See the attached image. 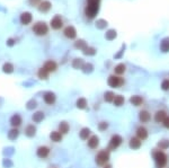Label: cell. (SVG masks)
Masks as SVG:
<instances>
[{
    "instance_id": "cell-20",
    "label": "cell",
    "mask_w": 169,
    "mask_h": 168,
    "mask_svg": "<svg viewBox=\"0 0 169 168\" xmlns=\"http://www.w3.org/2000/svg\"><path fill=\"white\" fill-rule=\"evenodd\" d=\"M50 139L54 142H60L62 140V133H60L59 131H53V132H51Z\"/></svg>"
},
{
    "instance_id": "cell-31",
    "label": "cell",
    "mask_w": 169,
    "mask_h": 168,
    "mask_svg": "<svg viewBox=\"0 0 169 168\" xmlns=\"http://www.w3.org/2000/svg\"><path fill=\"white\" fill-rule=\"evenodd\" d=\"M2 69H4V72L6 73H11L14 71V67H12V64H10V63H5Z\"/></svg>"
},
{
    "instance_id": "cell-27",
    "label": "cell",
    "mask_w": 169,
    "mask_h": 168,
    "mask_svg": "<svg viewBox=\"0 0 169 168\" xmlns=\"http://www.w3.org/2000/svg\"><path fill=\"white\" fill-rule=\"evenodd\" d=\"M160 47H161V50H162L163 52H168L169 51V37L163 39L162 42H161Z\"/></svg>"
},
{
    "instance_id": "cell-32",
    "label": "cell",
    "mask_w": 169,
    "mask_h": 168,
    "mask_svg": "<svg viewBox=\"0 0 169 168\" xmlns=\"http://www.w3.org/2000/svg\"><path fill=\"white\" fill-rule=\"evenodd\" d=\"M8 137H9V139H11V140H15L17 137H18V130L17 129H12L8 133Z\"/></svg>"
},
{
    "instance_id": "cell-35",
    "label": "cell",
    "mask_w": 169,
    "mask_h": 168,
    "mask_svg": "<svg viewBox=\"0 0 169 168\" xmlns=\"http://www.w3.org/2000/svg\"><path fill=\"white\" fill-rule=\"evenodd\" d=\"M116 36V32L115 31H108L106 33V39H113L114 37Z\"/></svg>"
},
{
    "instance_id": "cell-2",
    "label": "cell",
    "mask_w": 169,
    "mask_h": 168,
    "mask_svg": "<svg viewBox=\"0 0 169 168\" xmlns=\"http://www.w3.org/2000/svg\"><path fill=\"white\" fill-rule=\"evenodd\" d=\"M153 158H154V161H156V165H157L158 168H163L167 165L168 158H167V155L163 151H160V150L154 151L153 152Z\"/></svg>"
},
{
    "instance_id": "cell-33",
    "label": "cell",
    "mask_w": 169,
    "mask_h": 168,
    "mask_svg": "<svg viewBox=\"0 0 169 168\" xmlns=\"http://www.w3.org/2000/svg\"><path fill=\"white\" fill-rule=\"evenodd\" d=\"M158 146L160 147V150H165L169 147V141L168 140H162L158 143Z\"/></svg>"
},
{
    "instance_id": "cell-4",
    "label": "cell",
    "mask_w": 169,
    "mask_h": 168,
    "mask_svg": "<svg viewBox=\"0 0 169 168\" xmlns=\"http://www.w3.org/2000/svg\"><path fill=\"white\" fill-rule=\"evenodd\" d=\"M33 32L36 34V35H39V36L45 35V34L47 33V26H46L45 23H42V22L36 23L33 27Z\"/></svg>"
},
{
    "instance_id": "cell-15",
    "label": "cell",
    "mask_w": 169,
    "mask_h": 168,
    "mask_svg": "<svg viewBox=\"0 0 169 168\" xmlns=\"http://www.w3.org/2000/svg\"><path fill=\"white\" fill-rule=\"evenodd\" d=\"M64 35L67 36L68 39H74L77 36V31L73 26H68L64 29Z\"/></svg>"
},
{
    "instance_id": "cell-30",
    "label": "cell",
    "mask_w": 169,
    "mask_h": 168,
    "mask_svg": "<svg viewBox=\"0 0 169 168\" xmlns=\"http://www.w3.org/2000/svg\"><path fill=\"white\" fill-rule=\"evenodd\" d=\"M39 77L41 79H47V77H49V71H46L44 68H41L39 70Z\"/></svg>"
},
{
    "instance_id": "cell-5",
    "label": "cell",
    "mask_w": 169,
    "mask_h": 168,
    "mask_svg": "<svg viewBox=\"0 0 169 168\" xmlns=\"http://www.w3.org/2000/svg\"><path fill=\"white\" fill-rule=\"evenodd\" d=\"M122 145V138L119 135L115 134L113 135L109 140V145H108V150H115L118 147Z\"/></svg>"
},
{
    "instance_id": "cell-22",
    "label": "cell",
    "mask_w": 169,
    "mask_h": 168,
    "mask_svg": "<svg viewBox=\"0 0 169 168\" xmlns=\"http://www.w3.org/2000/svg\"><path fill=\"white\" fill-rule=\"evenodd\" d=\"M89 135H90V130L88 129V128H84V129L79 132V137H80V139H82V140H88V137H89Z\"/></svg>"
},
{
    "instance_id": "cell-38",
    "label": "cell",
    "mask_w": 169,
    "mask_h": 168,
    "mask_svg": "<svg viewBox=\"0 0 169 168\" xmlns=\"http://www.w3.org/2000/svg\"><path fill=\"white\" fill-rule=\"evenodd\" d=\"M162 124H163V126H165V128L169 129V118H168V116H167V118H166V120L162 122Z\"/></svg>"
},
{
    "instance_id": "cell-19",
    "label": "cell",
    "mask_w": 169,
    "mask_h": 168,
    "mask_svg": "<svg viewBox=\"0 0 169 168\" xmlns=\"http://www.w3.org/2000/svg\"><path fill=\"white\" fill-rule=\"evenodd\" d=\"M35 133H36V128L34 126L33 124H29V125L26 126V129H25V134L27 135V137L32 138V137L35 135Z\"/></svg>"
},
{
    "instance_id": "cell-10",
    "label": "cell",
    "mask_w": 169,
    "mask_h": 168,
    "mask_svg": "<svg viewBox=\"0 0 169 168\" xmlns=\"http://www.w3.org/2000/svg\"><path fill=\"white\" fill-rule=\"evenodd\" d=\"M166 118H167V113H166V111H163V110H160V111H158L154 114V121L157 123H162L163 121L166 120Z\"/></svg>"
},
{
    "instance_id": "cell-1",
    "label": "cell",
    "mask_w": 169,
    "mask_h": 168,
    "mask_svg": "<svg viewBox=\"0 0 169 168\" xmlns=\"http://www.w3.org/2000/svg\"><path fill=\"white\" fill-rule=\"evenodd\" d=\"M99 9V0H87L86 15L89 18H94Z\"/></svg>"
},
{
    "instance_id": "cell-12",
    "label": "cell",
    "mask_w": 169,
    "mask_h": 168,
    "mask_svg": "<svg viewBox=\"0 0 169 168\" xmlns=\"http://www.w3.org/2000/svg\"><path fill=\"white\" fill-rule=\"evenodd\" d=\"M44 102L47 105H53L55 103V95L52 91H47L44 94Z\"/></svg>"
},
{
    "instance_id": "cell-8",
    "label": "cell",
    "mask_w": 169,
    "mask_h": 168,
    "mask_svg": "<svg viewBox=\"0 0 169 168\" xmlns=\"http://www.w3.org/2000/svg\"><path fill=\"white\" fill-rule=\"evenodd\" d=\"M63 25V22H62V18L59 15H56L54 18H52L51 20V27L53 29H60Z\"/></svg>"
},
{
    "instance_id": "cell-18",
    "label": "cell",
    "mask_w": 169,
    "mask_h": 168,
    "mask_svg": "<svg viewBox=\"0 0 169 168\" xmlns=\"http://www.w3.org/2000/svg\"><path fill=\"white\" fill-rule=\"evenodd\" d=\"M20 22L24 25H28L29 23L32 22V15H31V12H23L22 16H20Z\"/></svg>"
},
{
    "instance_id": "cell-13",
    "label": "cell",
    "mask_w": 169,
    "mask_h": 168,
    "mask_svg": "<svg viewBox=\"0 0 169 168\" xmlns=\"http://www.w3.org/2000/svg\"><path fill=\"white\" fill-rule=\"evenodd\" d=\"M99 145V138L97 135H91L88 139V147L90 149H96Z\"/></svg>"
},
{
    "instance_id": "cell-9",
    "label": "cell",
    "mask_w": 169,
    "mask_h": 168,
    "mask_svg": "<svg viewBox=\"0 0 169 168\" xmlns=\"http://www.w3.org/2000/svg\"><path fill=\"white\" fill-rule=\"evenodd\" d=\"M142 145V141L138 138V137H133V138H131L129 141V146L131 149H133V150H136V149H139Z\"/></svg>"
},
{
    "instance_id": "cell-28",
    "label": "cell",
    "mask_w": 169,
    "mask_h": 168,
    "mask_svg": "<svg viewBox=\"0 0 169 168\" xmlns=\"http://www.w3.org/2000/svg\"><path fill=\"white\" fill-rule=\"evenodd\" d=\"M125 66H124L123 63H119V64H117L116 67H115V73L116 75H122V73L125 72Z\"/></svg>"
},
{
    "instance_id": "cell-14",
    "label": "cell",
    "mask_w": 169,
    "mask_h": 168,
    "mask_svg": "<svg viewBox=\"0 0 169 168\" xmlns=\"http://www.w3.org/2000/svg\"><path fill=\"white\" fill-rule=\"evenodd\" d=\"M136 137H138L141 141L146 140V138H148V130H146V128H143V126L138 128V129H136Z\"/></svg>"
},
{
    "instance_id": "cell-23",
    "label": "cell",
    "mask_w": 169,
    "mask_h": 168,
    "mask_svg": "<svg viewBox=\"0 0 169 168\" xmlns=\"http://www.w3.org/2000/svg\"><path fill=\"white\" fill-rule=\"evenodd\" d=\"M68 131H69V124L67 122H61L59 125V132L62 134H66L68 133Z\"/></svg>"
},
{
    "instance_id": "cell-36",
    "label": "cell",
    "mask_w": 169,
    "mask_h": 168,
    "mask_svg": "<svg viewBox=\"0 0 169 168\" xmlns=\"http://www.w3.org/2000/svg\"><path fill=\"white\" fill-rule=\"evenodd\" d=\"M161 88H162L163 90H169V79L163 80L162 84H161Z\"/></svg>"
},
{
    "instance_id": "cell-40",
    "label": "cell",
    "mask_w": 169,
    "mask_h": 168,
    "mask_svg": "<svg viewBox=\"0 0 169 168\" xmlns=\"http://www.w3.org/2000/svg\"><path fill=\"white\" fill-rule=\"evenodd\" d=\"M104 168H112V166H111V165H106Z\"/></svg>"
},
{
    "instance_id": "cell-16",
    "label": "cell",
    "mask_w": 169,
    "mask_h": 168,
    "mask_svg": "<svg viewBox=\"0 0 169 168\" xmlns=\"http://www.w3.org/2000/svg\"><path fill=\"white\" fill-rule=\"evenodd\" d=\"M10 124H11V126H14V128L19 126V125L22 124V118H20L18 114L12 115V116H11V118H10Z\"/></svg>"
},
{
    "instance_id": "cell-26",
    "label": "cell",
    "mask_w": 169,
    "mask_h": 168,
    "mask_svg": "<svg viewBox=\"0 0 169 168\" xmlns=\"http://www.w3.org/2000/svg\"><path fill=\"white\" fill-rule=\"evenodd\" d=\"M44 118V113H42V112H37V113H35L33 116H32V120H33L34 122H41L42 120Z\"/></svg>"
},
{
    "instance_id": "cell-6",
    "label": "cell",
    "mask_w": 169,
    "mask_h": 168,
    "mask_svg": "<svg viewBox=\"0 0 169 168\" xmlns=\"http://www.w3.org/2000/svg\"><path fill=\"white\" fill-rule=\"evenodd\" d=\"M123 79L121 77H117V76H111L108 78V85L113 87V88H117V87H121L123 85Z\"/></svg>"
},
{
    "instance_id": "cell-3",
    "label": "cell",
    "mask_w": 169,
    "mask_h": 168,
    "mask_svg": "<svg viewBox=\"0 0 169 168\" xmlns=\"http://www.w3.org/2000/svg\"><path fill=\"white\" fill-rule=\"evenodd\" d=\"M108 160H109V151H108V149L101 150L96 156V164L99 165V166L106 165Z\"/></svg>"
},
{
    "instance_id": "cell-17",
    "label": "cell",
    "mask_w": 169,
    "mask_h": 168,
    "mask_svg": "<svg viewBox=\"0 0 169 168\" xmlns=\"http://www.w3.org/2000/svg\"><path fill=\"white\" fill-rule=\"evenodd\" d=\"M46 70V71H49V72H52V71H55L56 70V63L54 61H46L44 64V67H43Z\"/></svg>"
},
{
    "instance_id": "cell-24",
    "label": "cell",
    "mask_w": 169,
    "mask_h": 168,
    "mask_svg": "<svg viewBox=\"0 0 169 168\" xmlns=\"http://www.w3.org/2000/svg\"><path fill=\"white\" fill-rule=\"evenodd\" d=\"M50 8H51V4L49 1H43V2H41V4H39V10L43 11V12L50 10Z\"/></svg>"
},
{
    "instance_id": "cell-7",
    "label": "cell",
    "mask_w": 169,
    "mask_h": 168,
    "mask_svg": "<svg viewBox=\"0 0 169 168\" xmlns=\"http://www.w3.org/2000/svg\"><path fill=\"white\" fill-rule=\"evenodd\" d=\"M36 153H37V156H39V158L45 159V158L49 157V155H50V148L46 146L39 147V149H37V151H36Z\"/></svg>"
},
{
    "instance_id": "cell-37",
    "label": "cell",
    "mask_w": 169,
    "mask_h": 168,
    "mask_svg": "<svg viewBox=\"0 0 169 168\" xmlns=\"http://www.w3.org/2000/svg\"><path fill=\"white\" fill-rule=\"evenodd\" d=\"M107 126H108V124H107L106 122H101V123H99V125H98V128H99V130H101V131L106 130Z\"/></svg>"
},
{
    "instance_id": "cell-39",
    "label": "cell",
    "mask_w": 169,
    "mask_h": 168,
    "mask_svg": "<svg viewBox=\"0 0 169 168\" xmlns=\"http://www.w3.org/2000/svg\"><path fill=\"white\" fill-rule=\"evenodd\" d=\"M79 42H80V43H77V44H76V46H77V47H82V46H84V41H79Z\"/></svg>"
},
{
    "instance_id": "cell-21",
    "label": "cell",
    "mask_w": 169,
    "mask_h": 168,
    "mask_svg": "<svg viewBox=\"0 0 169 168\" xmlns=\"http://www.w3.org/2000/svg\"><path fill=\"white\" fill-rule=\"evenodd\" d=\"M130 102H131V104H133L134 106H140V105H142V103H143V98H142L141 96H132Z\"/></svg>"
},
{
    "instance_id": "cell-29",
    "label": "cell",
    "mask_w": 169,
    "mask_h": 168,
    "mask_svg": "<svg viewBox=\"0 0 169 168\" xmlns=\"http://www.w3.org/2000/svg\"><path fill=\"white\" fill-rule=\"evenodd\" d=\"M104 98H105V101H106L107 103H111V102L114 101L115 95L113 94L112 91H107V93H105V95H104Z\"/></svg>"
},
{
    "instance_id": "cell-11",
    "label": "cell",
    "mask_w": 169,
    "mask_h": 168,
    "mask_svg": "<svg viewBox=\"0 0 169 168\" xmlns=\"http://www.w3.org/2000/svg\"><path fill=\"white\" fill-rule=\"evenodd\" d=\"M139 118H140V121L142 123H148L151 120V114L146 110H143V111H141L139 113Z\"/></svg>"
},
{
    "instance_id": "cell-25",
    "label": "cell",
    "mask_w": 169,
    "mask_h": 168,
    "mask_svg": "<svg viewBox=\"0 0 169 168\" xmlns=\"http://www.w3.org/2000/svg\"><path fill=\"white\" fill-rule=\"evenodd\" d=\"M113 103H114L115 106H121V105H123L124 103V97L121 95H116L115 98H114V101H113Z\"/></svg>"
},
{
    "instance_id": "cell-34",
    "label": "cell",
    "mask_w": 169,
    "mask_h": 168,
    "mask_svg": "<svg viewBox=\"0 0 169 168\" xmlns=\"http://www.w3.org/2000/svg\"><path fill=\"white\" fill-rule=\"evenodd\" d=\"M86 105H87L86 99H84V98H79L78 102H77V106H78L79 108H84Z\"/></svg>"
}]
</instances>
